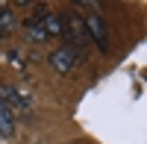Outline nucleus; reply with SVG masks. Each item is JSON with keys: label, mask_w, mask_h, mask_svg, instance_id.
<instances>
[{"label": "nucleus", "mask_w": 147, "mask_h": 144, "mask_svg": "<svg viewBox=\"0 0 147 144\" xmlns=\"http://www.w3.org/2000/svg\"><path fill=\"white\" fill-rule=\"evenodd\" d=\"M50 65H53V71H59V74H68V71L77 65V50H71V47L53 50L50 53Z\"/></svg>", "instance_id": "f257e3e1"}, {"label": "nucleus", "mask_w": 147, "mask_h": 144, "mask_svg": "<svg viewBox=\"0 0 147 144\" xmlns=\"http://www.w3.org/2000/svg\"><path fill=\"white\" fill-rule=\"evenodd\" d=\"M82 24H85V35H91V38L100 44V47H106V27H103L100 15H88Z\"/></svg>", "instance_id": "f03ea898"}, {"label": "nucleus", "mask_w": 147, "mask_h": 144, "mask_svg": "<svg viewBox=\"0 0 147 144\" xmlns=\"http://www.w3.org/2000/svg\"><path fill=\"white\" fill-rule=\"evenodd\" d=\"M62 27H65V32L62 35H68V38H85V24L77 18V15H65L62 18Z\"/></svg>", "instance_id": "7ed1b4c3"}, {"label": "nucleus", "mask_w": 147, "mask_h": 144, "mask_svg": "<svg viewBox=\"0 0 147 144\" xmlns=\"http://www.w3.org/2000/svg\"><path fill=\"white\" fill-rule=\"evenodd\" d=\"M41 27H44V32H47V38H50V35H62V32H65L62 15H56V12H50V15L41 18Z\"/></svg>", "instance_id": "20e7f679"}, {"label": "nucleus", "mask_w": 147, "mask_h": 144, "mask_svg": "<svg viewBox=\"0 0 147 144\" xmlns=\"http://www.w3.org/2000/svg\"><path fill=\"white\" fill-rule=\"evenodd\" d=\"M0 133L3 135H15V118H12L9 106L0 103Z\"/></svg>", "instance_id": "39448f33"}, {"label": "nucleus", "mask_w": 147, "mask_h": 144, "mask_svg": "<svg viewBox=\"0 0 147 144\" xmlns=\"http://www.w3.org/2000/svg\"><path fill=\"white\" fill-rule=\"evenodd\" d=\"M12 27V12H0V30Z\"/></svg>", "instance_id": "423d86ee"}]
</instances>
